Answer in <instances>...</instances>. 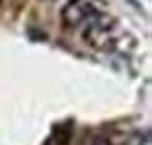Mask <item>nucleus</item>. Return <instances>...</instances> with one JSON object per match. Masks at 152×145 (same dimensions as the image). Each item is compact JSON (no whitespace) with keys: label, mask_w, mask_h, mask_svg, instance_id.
<instances>
[{"label":"nucleus","mask_w":152,"mask_h":145,"mask_svg":"<svg viewBox=\"0 0 152 145\" xmlns=\"http://www.w3.org/2000/svg\"><path fill=\"white\" fill-rule=\"evenodd\" d=\"M83 40L85 44L97 48V50H110L114 48L121 38H118V23L114 17L106 15L104 11L89 19L83 27Z\"/></svg>","instance_id":"nucleus-1"},{"label":"nucleus","mask_w":152,"mask_h":145,"mask_svg":"<svg viewBox=\"0 0 152 145\" xmlns=\"http://www.w3.org/2000/svg\"><path fill=\"white\" fill-rule=\"evenodd\" d=\"M102 6V0H68L59 13L61 23L66 27H80L95 15H99Z\"/></svg>","instance_id":"nucleus-2"},{"label":"nucleus","mask_w":152,"mask_h":145,"mask_svg":"<svg viewBox=\"0 0 152 145\" xmlns=\"http://www.w3.org/2000/svg\"><path fill=\"white\" fill-rule=\"evenodd\" d=\"M91 145H114V143H112V141H110L108 137H95Z\"/></svg>","instance_id":"nucleus-3"}]
</instances>
